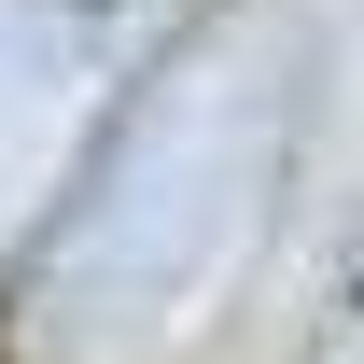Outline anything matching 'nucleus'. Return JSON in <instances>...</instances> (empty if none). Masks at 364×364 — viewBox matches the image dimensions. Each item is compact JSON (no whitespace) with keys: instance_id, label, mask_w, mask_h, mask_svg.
Instances as JSON below:
<instances>
[{"instance_id":"nucleus-1","label":"nucleus","mask_w":364,"mask_h":364,"mask_svg":"<svg viewBox=\"0 0 364 364\" xmlns=\"http://www.w3.org/2000/svg\"><path fill=\"white\" fill-rule=\"evenodd\" d=\"M280 127H294L280 56H182L168 85H140V112L112 127L85 210L56 238V322L85 350H140L196 322V294L252 252L280 196Z\"/></svg>"},{"instance_id":"nucleus-2","label":"nucleus","mask_w":364,"mask_h":364,"mask_svg":"<svg viewBox=\"0 0 364 364\" xmlns=\"http://www.w3.org/2000/svg\"><path fill=\"white\" fill-rule=\"evenodd\" d=\"M196 0H0V225L98 140L112 85L168 43Z\"/></svg>"}]
</instances>
